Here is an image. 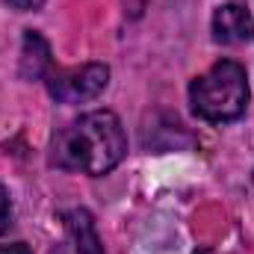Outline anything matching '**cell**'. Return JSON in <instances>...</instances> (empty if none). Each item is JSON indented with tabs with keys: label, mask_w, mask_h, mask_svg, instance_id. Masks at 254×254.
Masks as SVG:
<instances>
[{
	"label": "cell",
	"mask_w": 254,
	"mask_h": 254,
	"mask_svg": "<svg viewBox=\"0 0 254 254\" xmlns=\"http://www.w3.org/2000/svg\"><path fill=\"white\" fill-rule=\"evenodd\" d=\"M127 154V133L119 116L110 110H95L63 127L51 148V163L65 172H80L101 178L113 172Z\"/></svg>",
	"instance_id": "cell-1"
},
{
	"label": "cell",
	"mask_w": 254,
	"mask_h": 254,
	"mask_svg": "<svg viewBox=\"0 0 254 254\" xmlns=\"http://www.w3.org/2000/svg\"><path fill=\"white\" fill-rule=\"evenodd\" d=\"M249 74L234 60H222L213 68H207L201 77H195L190 86L192 113L201 122L210 125H228L237 122L249 110Z\"/></svg>",
	"instance_id": "cell-2"
},
{
	"label": "cell",
	"mask_w": 254,
	"mask_h": 254,
	"mask_svg": "<svg viewBox=\"0 0 254 254\" xmlns=\"http://www.w3.org/2000/svg\"><path fill=\"white\" fill-rule=\"evenodd\" d=\"M48 92L60 104H86L95 101L107 83H110V68L104 63H86L74 68H54L48 77Z\"/></svg>",
	"instance_id": "cell-3"
},
{
	"label": "cell",
	"mask_w": 254,
	"mask_h": 254,
	"mask_svg": "<svg viewBox=\"0 0 254 254\" xmlns=\"http://www.w3.org/2000/svg\"><path fill=\"white\" fill-rule=\"evenodd\" d=\"M210 27L219 45H246L254 39V9L246 0H228L213 12Z\"/></svg>",
	"instance_id": "cell-4"
},
{
	"label": "cell",
	"mask_w": 254,
	"mask_h": 254,
	"mask_svg": "<svg viewBox=\"0 0 254 254\" xmlns=\"http://www.w3.org/2000/svg\"><path fill=\"white\" fill-rule=\"evenodd\" d=\"M51 71H54V57H51L48 39L36 30H27L24 42H21V77L45 80Z\"/></svg>",
	"instance_id": "cell-5"
},
{
	"label": "cell",
	"mask_w": 254,
	"mask_h": 254,
	"mask_svg": "<svg viewBox=\"0 0 254 254\" xmlns=\"http://www.w3.org/2000/svg\"><path fill=\"white\" fill-rule=\"evenodd\" d=\"M68 231L74 237L77 254H104V246L98 240V231H95V222H92L89 210H74L68 216Z\"/></svg>",
	"instance_id": "cell-6"
},
{
	"label": "cell",
	"mask_w": 254,
	"mask_h": 254,
	"mask_svg": "<svg viewBox=\"0 0 254 254\" xmlns=\"http://www.w3.org/2000/svg\"><path fill=\"white\" fill-rule=\"evenodd\" d=\"M12 225V198H9V190L0 184V234Z\"/></svg>",
	"instance_id": "cell-7"
},
{
	"label": "cell",
	"mask_w": 254,
	"mask_h": 254,
	"mask_svg": "<svg viewBox=\"0 0 254 254\" xmlns=\"http://www.w3.org/2000/svg\"><path fill=\"white\" fill-rule=\"evenodd\" d=\"M12 9H18V12H36L45 0H6Z\"/></svg>",
	"instance_id": "cell-8"
},
{
	"label": "cell",
	"mask_w": 254,
	"mask_h": 254,
	"mask_svg": "<svg viewBox=\"0 0 254 254\" xmlns=\"http://www.w3.org/2000/svg\"><path fill=\"white\" fill-rule=\"evenodd\" d=\"M0 254H33L24 243H12V246H0Z\"/></svg>",
	"instance_id": "cell-9"
},
{
	"label": "cell",
	"mask_w": 254,
	"mask_h": 254,
	"mask_svg": "<svg viewBox=\"0 0 254 254\" xmlns=\"http://www.w3.org/2000/svg\"><path fill=\"white\" fill-rule=\"evenodd\" d=\"M51 254H63V252H51Z\"/></svg>",
	"instance_id": "cell-10"
}]
</instances>
